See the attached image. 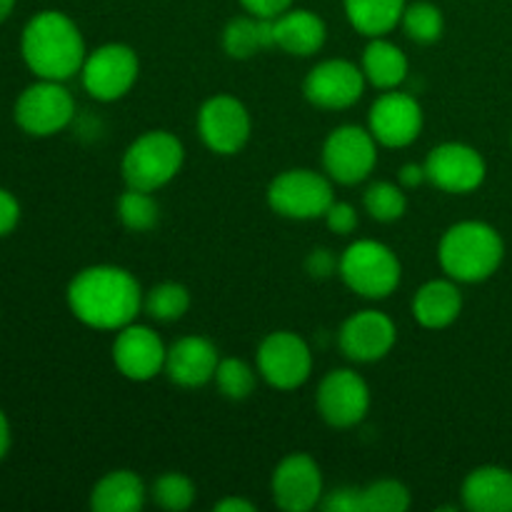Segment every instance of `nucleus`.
<instances>
[{
  "label": "nucleus",
  "instance_id": "nucleus-1",
  "mask_svg": "<svg viewBox=\"0 0 512 512\" xmlns=\"http://www.w3.org/2000/svg\"><path fill=\"white\" fill-rule=\"evenodd\" d=\"M68 305L75 318L88 328L120 330L138 318L143 293L128 270L115 265H93L70 280Z\"/></svg>",
  "mask_w": 512,
  "mask_h": 512
},
{
  "label": "nucleus",
  "instance_id": "nucleus-2",
  "mask_svg": "<svg viewBox=\"0 0 512 512\" xmlns=\"http://www.w3.org/2000/svg\"><path fill=\"white\" fill-rule=\"evenodd\" d=\"M25 65L43 80H68L85 63V43L78 25L58 10H43L28 20L20 38Z\"/></svg>",
  "mask_w": 512,
  "mask_h": 512
},
{
  "label": "nucleus",
  "instance_id": "nucleus-3",
  "mask_svg": "<svg viewBox=\"0 0 512 512\" xmlns=\"http://www.w3.org/2000/svg\"><path fill=\"white\" fill-rule=\"evenodd\" d=\"M505 255L498 230L480 220H465L445 230L438 258L445 273L458 283H480L500 268Z\"/></svg>",
  "mask_w": 512,
  "mask_h": 512
},
{
  "label": "nucleus",
  "instance_id": "nucleus-4",
  "mask_svg": "<svg viewBox=\"0 0 512 512\" xmlns=\"http://www.w3.org/2000/svg\"><path fill=\"white\" fill-rule=\"evenodd\" d=\"M183 160V143L173 133L148 130L128 145L120 170H123V180L128 188L153 193L180 173Z\"/></svg>",
  "mask_w": 512,
  "mask_h": 512
},
{
  "label": "nucleus",
  "instance_id": "nucleus-5",
  "mask_svg": "<svg viewBox=\"0 0 512 512\" xmlns=\"http://www.w3.org/2000/svg\"><path fill=\"white\" fill-rule=\"evenodd\" d=\"M340 278L353 293L370 300H383L400 285V260L388 245L378 240H355L340 255Z\"/></svg>",
  "mask_w": 512,
  "mask_h": 512
},
{
  "label": "nucleus",
  "instance_id": "nucleus-6",
  "mask_svg": "<svg viewBox=\"0 0 512 512\" xmlns=\"http://www.w3.org/2000/svg\"><path fill=\"white\" fill-rule=\"evenodd\" d=\"M333 200L330 180L308 168L285 170L278 178H273L268 188L270 208L290 220L325 218Z\"/></svg>",
  "mask_w": 512,
  "mask_h": 512
},
{
  "label": "nucleus",
  "instance_id": "nucleus-7",
  "mask_svg": "<svg viewBox=\"0 0 512 512\" xmlns=\"http://www.w3.org/2000/svg\"><path fill=\"white\" fill-rule=\"evenodd\" d=\"M75 115V100L60 80H43L28 85L15 100V123L35 138H48L68 128Z\"/></svg>",
  "mask_w": 512,
  "mask_h": 512
},
{
  "label": "nucleus",
  "instance_id": "nucleus-8",
  "mask_svg": "<svg viewBox=\"0 0 512 512\" xmlns=\"http://www.w3.org/2000/svg\"><path fill=\"white\" fill-rule=\"evenodd\" d=\"M138 55L130 45L108 43L100 45L90 55H85V63L80 68L83 85L95 100H118L128 93L138 80Z\"/></svg>",
  "mask_w": 512,
  "mask_h": 512
},
{
  "label": "nucleus",
  "instance_id": "nucleus-9",
  "mask_svg": "<svg viewBox=\"0 0 512 512\" xmlns=\"http://www.w3.org/2000/svg\"><path fill=\"white\" fill-rule=\"evenodd\" d=\"M378 140L358 125H340L328 135L323 145L325 173L343 185L363 183L378 160Z\"/></svg>",
  "mask_w": 512,
  "mask_h": 512
},
{
  "label": "nucleus",
  "instance_id": "nucleus-10",
  "mask_svg": "<svg viewBox=\"0 0 512 512\" xmlns=\"http://www.w3.org/2000/svg\"><path fill=\"white\" fill-rule=\"evenodd\" d=\"M258 370L273 388L295 390L313 373V353L300 335L278 330L260 343Z\"/></svg>",
  "mask_w": 512,
  "mask_h": 512
},
{
  "label": "nucleus",
  "instance_id": "nucleus-11",
  "mask_svg": "<svg viewBox=\"0 0 512 512\" xmlns=\"http://www.w3.org/2000/svg\"><path fill=\"white\" fill-rule=\"evenodd\" d=\"M198 133L213 153H240L250 138L248 108L233 95H213L198 113Z\"/></svg>",
  "mask_w": 512,
  "mask_h": 512
},
{
  "label": "nucleus",
  "instance_id": "nucleus-12",
  "mask_svg": "<svg viewBox=\"0 0 512 512\" xmlns=\"http://www.w3.org/2000/svg\"><path fill=\"white\" fill-rule=\"evenodd\" d=\"M320 415L333 428H353L368 415L370 390L368 383L355 370H330L318 388Z\"/></svg>",
  "mask_w": 512,
  "mask_h": 512
},
{
  "label": "nucleus",
  "instance_id": "nucleus-13",
  "mask_svg": "<svg viewBox=\"0 0 512 512\" xmlns=\"http://www.w3.org/2000/svg\"><path fill=\"white\" fill-rule=\"evenodd\" d=\"M365 90L363 68L350 60H325L308 73L303 83V93L315 108L345 110L360 100Z\"/></svg>",
  "mask_w": 512,
  "mask_h": 512
},
{
  "label": "nucleus",
  "instance_id": "nucleus-14",
  "mask_svg": "<svg viewBox=\"0 0 512 512\" xmlns=\"http://www.w3.org/2000/svg\"><path fill=\"white\" fill-rule=\"evenodd\" d=\"M270 490L280 510L308 512L323 500V473L310 455L293 453L275 468Z\"/></svg>",
  "mask_w": 512,
  "mask_h": 512
},
{
  "label": "nucleus",
  "instance_id": "nucleus-15",
  "mask_svg": "<svg viewBox=\"0 0 512 512\" xmlns=\"http://www.w3.org/2000/svg\"><path fill=\"white\" fill-rule=\"evenodd\" d=\"M485 160L475 148L463 143H443L433 148L425 160V175L435 188L445 193H470L485 180Z\"/></svg>",
  "mask_w": 512,
  "mask_h": 512
},
{
  "label": "nucleus",
  "instance_id": "nucleus-16",
  "mask_svg": "<svg viewBox=\"0 0 512 512\" xmlns=\"http://www.w3.org/2000/svg\"><path fill=\"white\" fill-rule=\"evenodd\" d=\"M370 133L385 148H405L423 130V108L408 93H385L373 103L368 115Z\"/></svg>",
  "mask_w": 512,
  "mask_h": 512
},
{
  "label": "nucleus",
  "instance_id": "nucleus-17",
  "mask_svg": "<svg viewBox=\"0 0 512 512\" xmlns=\"http://www.w3.org/2000/svg\"><path fill=\"white\" fill-rule=\"evenodd\" d=\"M165 350L163 340L158 338L153 328L145 325H125L118 330L113 343V363L120 375L135 383L153 380L160 370L165 368Z\"/></svg>",
  "mask_w": 512,
  "mask_h": 512
},
{
  "label": "nucleus",
  "instance_id": "nucleus-18",
  "mask_svg": "<svg viewBox=\"0 0 512 512\" xmlns=\"http://www.w3.org/2000/svg\"><path fill=\"white\" fill-rule=\"evenodd\" d=\"M338 343L345 358L355 363H375L393 350L395 325L380 310H360L345 320Z\"/></svg>",
  "mask_w": 512,
  "mask_h": 512
},
{
  "label": "nucleus",
  "instance_id": "nucleus-19",
  "mask_svg": "<svg viewBox=\"0 0 512 512\" xmlns=\"http://www.w3.org/2000/svg\"><path fill=\"white\" fill-rule=\"evenodd\" d=\"M218 350L208 338L188 335L173 343L165 355V373L180 388H200L210 383L218 370Z\"/></svg>",
  "mask_w": 512,
  "mask_h": 512
},
{
  "label": "nucleus",
  "instance_id": "nucleus-20",
  "mask_svg": "<svg viewBox=\"0 0 512 512\" xmlns=\"http://www.w3.org/2000/svg\"><path fill=\"white\" fill-rule=\"evenodd\" d=\"M275 45L290 55L310 58L325 45L328 30H325L323 18L313 10L305 8H288L273 18Z\"/></svg>",
  "mask_w": 512,
  "mask_h": 512
},
{
  "label": "nucleus",
  "instance_id": "nucleus-21",
  "mask_svg": "<svg viewBox=\"0 0 512 512\" xmlns=\"http://www.w3.org/2000/svg\"><path fill=\"white\" fill-rule=\"evenodd\" d=\"M463 505L473 512H512V473L498 465L473 470L463 483Z\"/></svg>",
  "mask_w": 512,
  "mask_h": 512
},
{
  "label": "nucleus",
  "instance_id": "nucleus-22",
  "mask_svg": "<svg viewBox=\"0 0 512 512\" xmlns=\"http://www.w3.org/2000/svg\"><path fill=\"white\" fill-rule=\"evenodd\" d=\"M463 310V295L453 280H430L415 293L413 315L423 328L443 330L455 323Z\"/></svg>",
  "mask_w": 512,
  "mask_h": 512
},
{
  "label": "nucleus",
  "instance_id": "nucleus-23",
  "mask_svg": "<svg viewBox=\"0 0 512 512\" xmlns=\"http://www.w3.org/2000/svg\"><path fill=\"white\" fill-rule=\"evenodd\" d=\"M143 503L145 485L133 470H113L90 493V508L95 512H138Z\"/></svg>",
  "mask_w": 512,
  "mask_h": 512
},
{
  "label": "nucleus",
  "instance_id": "nucleus-24",
  "mask_svg": "<svg viewBox=\"0 0 512 512\" xmlns=\"http://www.w3.org/2000/svg\"><path fill=\"white\" fill-rule=\"evenodd\" d=\"M273 45V18H258V15L248 13L230 20L223 30V50L233 60H248Z\"/></svg>",
  "mask_w": 512,
  "mask_h": 512
},
{
  "label": "nucleus",
  "instance_id": "nucleus-25",
  "mask_svg": "<svg viewBox=\"0 0 512 512\" xmlns=\"http://www.w3.org/2000/svg\"><path fill=\"white\" fill-rule=\"evenodd\" d=\"M363 73L375 88L393 90L408 78V58L390 40L373 38L363 53Z\"/></svg>",
  "mask_w": 512,
  "mask_h": 512
},
{
  "label": "nucleus",
  "instance_id": "nucleus-26",
  "mask_svg": "<svg viewBox=\"0 0 512 512\" xmlns=\"http://www.w3.org/2000/svg\"><path fill=\"white\" fill-rule=\"evenodd\" d=\"M353 28L368 38H383L403 20L405 0H345Z\"/></svg>",
  "mask_w": 512,
  "mask_h": 512
},
{
  "label": "nucleus",
  "instance_id": "nucleus-27",
  "mask_svg": "<svg viewBox=\"0 0 512 512\" xmlns=\"http://www.w3.org/2000/svg\"><path fill=\"white\" fill-rule=\"evenodd\" d=\"M118 218L133 233H148L158 225L160 208L150 193L128 188L118 198Z\"/></svg>",
  "mask_w": 512,
  "mask_h": 512
},
{
  "label": "nucleus",
  "instance_id": "nucleus-28",
  "mask_svg": "<svg viewBox=\"0 0 512 512\" xmlns=\"http://www.w3.org/2000/svg\"><path fill=\"white\" fill-rule=\"evenodd\" d=\"M400 23H403L405 35L420 45H430L435 43V40H440V35H443V28H445L443 13H440L438 5L425 3V0H420V3H413V5H405V13Z\"/></svg>",
  "mask_w": 512,
  "mask_h": 512
},
{
  "label": "nucleus",
  "instance_id": "nucleus-29",
  "mask_svg": "<svg viewBox=\"0 0 512 512\" xmlns=\"http://www.w3.org/2000/svg\"><path fill=\"white\" fill-rule=\"evenodd\" d=\"M190 308V293L180 283H160L145 295V310L153 320L160 323H173L180 320Z\"/></svg>",
  "mask_w": 512,
  "mask_h": 512
},
{
  "label": "nucleus",
  "instance_id": "nucleus-30",
  "mask_svg": "<svg viewBox=\"0 0 512 512\" xmlns=\"http://www.w3.org/2000/svg\"><path fill=\"white\" fill-rule=\"evenodd\" d=\"M365 210L370 213V218L378 220V223H395L405 215L408 210V198H405L403 188L393 183H373L363 195Z\"/></svg>",
  "mask_w": 512,
  "mask_h": 512
},
{
  "label": "nucleus",
  "instance_id": "nucleus-31",
  "mask_svg": "<svg viewBox=\"0 0 512 512\" xmlns=\"http://www.w3.org/2000/svg\"><path fill=\"white\" fill-rule=\"evenodd\" d=\"M410 508V490L398 480H378L360 488V512H405Z\"/></svg>",
  "mask_w": 512,
  "mask_h": 512
},
{
  "label": "nucleus",
  "instance_id": "nucleus-32",
  "mask_svg": "<svg viewBox=\"0 0 512 512\" xmlns=\"http://www.w3.org/2000/svg\"><path fill=\"white\" fill-rule=\"evenodd\" d=\"M150 498L158 508L170 512H183L193 505L195 500V485L193 480L185 478L183 473H165L153 483Z\"/></svg>",
  "mask_w": 512,
  "mask_h": 512
},
{
  "label": "nucleus",
  "instance_id": "nucleus-33",
  "mask_svg": "<svg viewBox=\"0 0 512 512\" xmlns=\"http://www.w3.org/2000/svg\"><path fill=\"white\" fill-rule=\"evenodd\" d=\"M213 380L218 383V390L228 400H245L255 390L253 368L238 358L220 360Z\"/></svg>",
  "mask_w": 512,
  "mask_h": 512
},
{
  "label": "nucleus",
  "instance_id": "nucleus-34",
  "mask_svg": "<svg viewBox=\"0 0 512 512\" xmlns=\"http://www.w3.org/2000/svg\"><path fill=\"white\" fill-rule=\"evenodd\" d=\"M325 223L333 233L338 235H350L355 228H358V213L350 203H340V200H333V205L325 213Z\"/></svg>",
  "mask_w": 512,
  "mask_h": 512
},
{
  "label": "nucleus",
  "instance_id": "nucleus-35",
  "mask_svg": "<svg viewBox=\"0 0 512 512\" xmlns=\"http://www.w3.org/2000/svg\"><path fill=\"white\" fill-rule=\"evenodd\" d=\"M325 512H360V488H338L320 500Z\"/></svg>",
  "mask_w": 512,
  "mask_h": 512
},
{
  "label": "nucleus",
  "instance_id": "nucleus-36",
  "mask_svg": "<svg viewBox=\"0 0 512 512\" xmlns=\"http://www.w3.org/2000/svg\"><path fill=\"white\" fill-rule=\"evenodd\" d=\"M20 220V205L15 200L13 193H8L5 188H0V238L8 233H13L15 225Z\"/></svg>",
  "mask_w": 512,
  "mask_h": 512
},
{
  "label": "nucleus",
  "instance_id": "nucleus-37",
  "mask_svg": "<svg viewBox=\"0 0 512 512\" xmlns=\"http://www.w3.org/2000/svg\"><path fill=\"white\" fill-rule=\"evenodd\" d=\"M340 260H335V255L330 253V250L320 248V250H313V253L308 255V263H305V268H308V273L313 275V278H328V275H333L335 270H338Z\"/></svg>",
  "mask_w": 512,
  "mask_h": 512
},
{
  "label": "nucleus",
  "instance_id": "nucleus-38",
  "mask_svg": "<svg viewBox=\"0 0 512 512\" xmlns=\"http://www.w3.org/2000/svg\"><path fill=\"white\" fill-rule=\"evenodd\" d=\"M240 5L258 18H278L293 5V0H240Z\"/></svg>",
  "mask_w": 512,
  "mask_h": 512
},
{
  "label": "nucleus",
  "instance_id": "nucleus-39",
  "mask_svg": "<svg viewBox=\"0 0 512 512\" xmlns=\"http://www.w3.org/2000/svg\"><path fill=\"white\" fill-rule=\"evenodd\" d=\"M400 185L403 188H418L423 180H428V175H425V165H418V163H408L403 165V170H400Z\"/></svg>",
  "mask_w": 512,
  "mask_h": 512
},
{
  "label": "nucleus",
  "instance_id": "nucleus-40",
  "mask_svg": "<svg viewBox=\"0 0 512 512\" xmlns=\"http://www.w3.org/2000/svg\"><path fill=\"white\" fill-rule=\"evenodd\" d=\"M255 508L243 498H225L215 503V512H253Z\"/></svg>",
  "mask_w": 512,
  "mask_h": 512
},
{
  "label": "nucleus",
  "instance_id": "nucleus-41",
  "mask_svg": "<svg viewBox=\"0 0 512 512\" xmlns=\"http://www.w3.org/2000/svg\"><path fill=\"white\" fill-rule=\"evenodd\" d=\"M10 450V425H8V418H5V413L0 410V460L8 455Z\"/></svg>",
  "mask_w": 512,
  "mask_h": 512
},
{
  "label": "nucleus",
  "instance_id": "nucleus-42",
  "mask_svg": "<svg viewBox=\"0 0 512 512\" xmlns=\"http://www.w3.org/2000/svg\"><path fill=\"white\" fill-rule=\"evenodd\" d=\"M13 8H15V0H0V23L10 18Z\"/></svg>",
  "mask_w": 512,
  "mask_h": 512
}]
</instances>
